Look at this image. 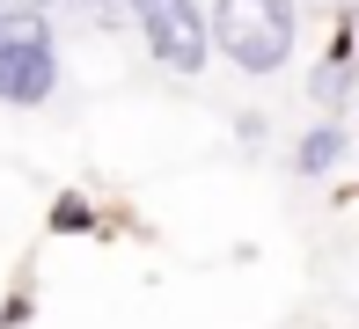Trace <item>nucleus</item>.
I'll list each match as a JSON object with an SVG mask.
<instances>
[{
	"instance_id": "obj_1",
	"label": "nucleus",
	"mask_w": 359,
	"mask_h": 329,
	"mask_svg": "<svg viewBox=\"0 0 359 329\" xmlns=\"http://www.w3.org/2000/svg\"><path fill=\"white\" fill-rule=\"evenodd\" d=\"M293 0H213V52L235 59L242 74H279L293 59Z\"/></svg>"
},
{
	"instance_id": "obj_2",
	"label": "nucleus",
	"mask_w": 359,
	"mask_h": 329,
	"mask_svg": "<svg viewBox=\"0 0 359 329\" xmlns=\"http://www.w3.org/2000/svg\"><path fill=\"white\" fill-rule=\"evenodd\" d=\"M59 80V59H52V29L37 15H0V103H44Z\"/></svg>"
},
{
	"instance_id": "obj_3",
	"label": "nucleus",
	"mask_w": 359,
	"mask_h": 329,
	"mask_svg": "<svg viewBox=\"0 0 359 329\" xmlns=\"http://www.w3.org/2000/svg\"><path fill=\"white\" fill-rule=\"evenodd\" d=\"M140 37L169 74H198L205 52H213V22L198 15V0H133Z\"/></svg>"
},
{
	"instance_id": "obj_4",
	"label": "nucleus",
	"mask_w": 359,
	"mask_h": 329,
	"mask_svg": "<svg viewBox=\"0 0 359 329\" xmlns=\"http://www.w3.org/2000/svg\"><path fill=\"white\" fill-rule=\"evenodd\" d=\"M337 154H345V132H337V125H316L301 139V154H293V169H301V176H323V169H337Z\"/></svg>"
},
{
	"instance_id": "obj_5",
	"label": "nucleus",
	"mask_w": 359,
	"mask_h": 329,
	"mask_svg": "<svg viewBox=\"0 0 359 329\" xmlns=\"http://www.w3.org/2000/svg\"><path fill=\"white\" fill-rule=\"evenodd\" d=\"M308 88H316V103H345V88H352V52L323 59V66H316V80H308Z\"/></svg>"
},
{
	"instance_id": "obj_6",
	"label": "nucleus",
	"mask_w": 359,
	"mask_h": 329,
	"mask_svg": "<svg viewBox=\"0 0 359 329\" xmlns=\"http://www.w3.org/2000/svg\"><path fill=\"white\" fill-rule=\"evenodd\" d=\"M352 29H359V0H352Z\"/></svg>"
}]
</instances>
